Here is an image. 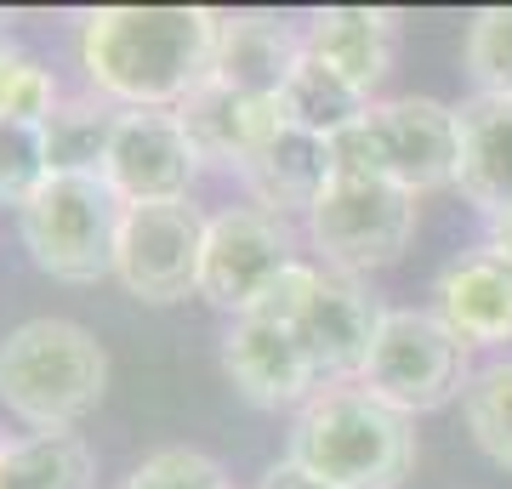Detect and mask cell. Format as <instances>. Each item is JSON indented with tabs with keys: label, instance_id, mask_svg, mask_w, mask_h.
I'll return each instance as SVG.
<instances>
[{
	"label": "cell",
	"instance_id": "cell-1",
	"mask_svg": "<svg viewBox=\"0 0 512 489\" xmlns=\"http://www.w3.org/2000/svg\"><path fill=\"white\" fill-rule=\"evenodd\" d=\"M205 6H97L80 18V63L97 97L120 109H183L217 69Z\"/></svg>",
	"mask_w": 512,
	"mask_h": 489
},
{
	"label": "cell",
	"instance_id": "cell-2",
	"mask_svg": "<svg viewBox=\"0 0 512 489\" xmlns=\"http://www.w3.org/2000/svg\"><path fill=\"white\" fill-rule=\"evenodd\" d=\"M285 455L336 489H399L416 467V433L410 416L387 410L359 381H348V387H319L296 410Z\"/></svg>",
	"mask_w": 512,
	"mask_h": 489
},
{
	"label": "cell",
	"instance_id": "cell-3",
	"mask_svg": "<svg viewBox=\"0 0 512 489\" xmlns=\"http://www.w3.org/2000/svg\"><path fill=\"white\" fill-rule=\"evenodd\" d=\"M109 393V353L74 319H29L0 336V404L35 427L69 433Z\"/></svg>",
	"mask_w": 512,
	"mask_h": 489
},
{
	"label": "cell",
	"instance_id": "cell-4",
	"mask_svg": "<svg viewBox=\"0 0 512 489\" xmlns=\"http://www.w3.org/2000/svg\"><path fill=\"white\" fill-rule=\"evenodd\" d=\"M336 171L348 177H382L404 194H433V188H456L461 165V131L456 109L439 97H376L370 114L336 143Z\"/></svg>",
	"mask_w": 512,
	"mask_h": 489
},
{
	"label": "cell",
	"instance_id": "cell-5",
	"mask_svg": "<svg viewBox=\"0 0 512 489\" xmlns=\"http://www.w3.org/2000/svg\"><path fill=\"white\" fill-rule=\"evenodd\" d=\"M120 222H126V205H120V194L103 177L52 171L23 200L18 234L40 273H52L63 285H97V279L114 273Z\"/></svg>",
	"mask_w": 512,
	"mask_h": 489
},
{
	"label": "cell",
	"instance_id": "cell-6",
	"mask_svg": "<svg viewBox=\"0 0 512 489\" xmlns=\"http://www.w3.org/2000/svg\"><path fill=\"white\" fill-rule=\"evenodd\" d=\"M467 381H473L467 376V342H456V330L439 313L382 308L365 376H359L370 399H382L399 416H427L456 393H467Z\"/></svg>",
	"mask_w": 512,
	"mask_h": 489
},
{
	"label": "cell",
	"instance_id": "cell-7",
	"mask_svg": "<svg viewBox=\"0 0 512 489\" xmlns=\"http://www.w3.org/2000/svg\"><path fill=\"white\" fill-rule=\"evenodd\" d=\"M416 234V194H404L382 177H348L336 171L319 205L308 211V239L336 273H370L399 262Z\"/></svg>",
	"mask_w": 512,
	"mask_h": 489
},
{
	"label": "cell",
	"instance_id": "cell-8",
	"mask_svg": "<svg viewBox=\"0 0 512 489\" xmlns=\"http://www.w3.org/2000/svg\"><path fill=\"white\" fill-rule=\"evenodd\" d=\"M205 222L188 200L171 205H126L120 222V251L114 279L154 308H171L183 296H200V256H205Z\"/></svg>",
	"mask_w": 512,
	"mask_h": 489
},
{
	"label": "cell",
	"instance_id": "cell-9",
	"mask_svg": "<svg viewBox=\"0 0 512 489\" xmlns=\"http://www.w3.org/2000/svg\"><path fill=\"white\" fill-rule=\"evenodd\" d=\"M296 262L285 217L262 205H228L205 222V256H200V296L222 313H245Z\"/></svg>",
	"mask_w": 512,
	"mask_h": 489
},
{
	"label": "cell",
	"instance_id": "cell-10",
	"mask_svg": "<svg viewBox=\"0 0 512 489\" xmlns=\"http://www.w3.org/2000/svg\"><path fill=\"white\" fill-rule=\"evenodd\" d=\"M200 177V148L188 143L183 114L177 109H120L103 182L120 205H171L188 200V188Z\"/></svg>",
	"mask_w": 512,
	"mask_h": 489
},
{
	"label": "cell",
	"instance_id": "cell-11",
	"mask_svg": "<svg viewBox=\"0 0 512 489\" xmlns=\"http://www.w3.org/2000/svg\"><path fill=\"white\" fill-rule=\"evenodd\" d=\"M376 325H382V308L365 296V285H359L353 273H336V268L319 262L313 302H308V313H302V325H296L313 370H319V387H348V381L365 376Z\"/></svg>",
	"mask_w": 512,
	"mask_h": 489
},
{
	"label": "cell",
	"instance_id": "cell-12",
	"mask_svg": "<svg viewBox=\"0 0 512 489\" xmlns=\"http://www.w3.org/2000/svg\"><path fill=\"white\" fill-rule=\"evenodd\" d=\"M222 370L256 410H291L319 393V370L291 325L234 319L222 336Z\"/></svg>",
	"mask_w": 512,
	"mask_h": 489
},
{
	"label": "cell",
	"instance_id": "cell-13",
	"mask_svg": "<svg viewBox=\"0 0 512 489\" xmlns=\"http://www.w3.org/2000/svg\"><path fill=\"white\" fill-rule=\"evenodd\" d=\"M302 52L319 57L325 69H336L342 80L376 91L393 74V57H399V18L382 12V6H325L313 12L308 29H302Z\"/></svg>",
	"mask_w": 512,
	"mask_h": 489
},
{
	"label": "cell",
	"instance_id": "cell-14",
	"mask_svg": "<svg viewBox=\"0 0 512 489\" xmlns=\"http://www.w3.org/2000/svg\"><path fill=\"white\" fill-rule=\"evenodd\" d=\"M296 63H302V35L285 18H268V12H222L211 80L245 91V97H262V103H279V91H285Z\"/></svg>",
	"mask_w": 512,
	"mask_h": 489
},
{
	"label": "cell",
	"instance_id": "cell-15",
	"mask_svg": "<svg viewBox=\"0 0 512 489\" xmlns=\"http://www.w3.org/2000/svg\"><path fill=\"white\" fill-rule=\"evenodd\" d=\"M330 177H336L330 143L285 126V120H279L274 137L256 148L251 160L239 165V182L251 188V200L262 205V211H274V217H291V211L308 217L313 205H319V194L330 188Z\"/></svg>",
	"mask_w": 512,
	"mask_h": 489
},
{
	"label": "cell",
	"instance_id": "cell-16",
	"mask_svg": "<svg viewBox=\"0 0 512 489\" xmlns=\"http://www.w3.org/2000/svg\"><path fill=\"white\" fill-rule=\"evenodd\" d=\"M456 131H461L456 188L467 194V205H478L484 217L512 211V97L473 91L456 109Z\"/></svg>",
	"mask_w": 512,
	"mask_h": 489
},
{
	"label": "cell",
	"instance_id": "cell-17",
	"mask_svg": "<svg viewBox=\"0 0 512 489\" xmlns=\"http://www.w3.org/2000/svg\"><path fill=\"white\" fill-rule=\"evenodd\" d=\"M439 319L467 347L512 342V268H501L484 245L456 256L439 273Z\"/></svg>",
	"mask_w": 512,
	"mask_h": 489
},
{
	"label": "cell",
	"instance_id": "cell-18",
	"mask_svg": "<svg viewBox=\"0 0 512 489\" xmlns=\"http://www.w3.org/2000/svg\"><path fill=\"white\" fill-rule=\"evenodd\" d=\"M177 114H183V131L188 143L200 148V160H217L228 171H239L279 126V103L245 97V91L222 86V80H205Z\"/></svg>",
	"mask_w": 512,
	"mask_h": 489
},
{
	"label": "cell",
	"instance_id": "cell-19",
	"mask_svg": "<svg viewBox=\"0 0 512 489\" xmlns=\"http://www.w3.org/2000/svg\"><path fill=\"white\" fill-rule=\"evenodd\" d=\"M370 103H376V97H365L353 80H342V74L325 69L319 57L302 52V63L291 69V80H285V91H279V120L296 126V131H308V137L336 143L342 131H353L359 120H365Z\"/></svg>",
	"mask_w": 512,
	"mask_h": 489
},
{
	"label": "cell",
	"instance_id": "cell-20",
	"mask_svg": "<svg viewBox=\"0 0 512 489\" xmlns=\"http://www.w3.org/2000/svg\"><path fill=\"white\" fill-rule=\"evenodd\" d=\"M114 126H120V103L97 97V91L63 97L57 114L40 126V137H46V165L52 171H69V177H103Z\"/></svg>",
	"mask_w": 512,
	"mask_h": 489
},
{
	"label": "cell",
	"instance_id": "cell-21",
	"mask_svg": "<svg viewBox=\"0 0 512 489\" xmlns=\"http://www.w3.org/2000/svg\"><path fill=\"white\" fill-rule=\"evenodd\" d=\"M0 489H92V450L74 433H29L0 444Z\"/></svg>",
	"mask_w": 512,
	"mask_h": 489
},
{
	"label": "cell",
	"instance_id": "cell-22",
	"mask_svg": "<svg viewBox=\"0 0 512 489\" xmlns=\"http://www.w3.org/2000/svg\"><path fill=\"white\" fill-rule=\"evenodd\" d=\"M63 103L57 74L29 46L0 40V126H46Z\"/></svg>",
	"mask_w": 512,
	"mask_h": 489
},
{
	"label": "cell",
	"instance_id": "cell-23",
	"mask_svg": "<svg viewBox=\"0 0 512 489\" xmlns=\"http://www.w3.org/2000/svg\"><path fill=\"white\" fill-rule=\"evenodd\" d=\"M461 410H467V433L495 467L512 472V359L484 364L467 393H461Z\"/></svg>",
	"mask_w": 512,
	"mask_h": 489
},
{
	"label": "cell",
	"instance_id": "cell-24",
	"mask_svg": "<svg viewBox=\"0 0 512 489\" xmlns=\"http://www.w3.org/2000/svg\"><path fill=\"white\" fill-rule=\"evenodd\" d=\"M467 74H473L478 91H495V97H512V6H484L467 23Z\"/></svg>",
	"mask_w": 512,
	"mask_h": 489
},
{
	"label": "cell",
	"instance_id": "cell-25",
	"mask_svg": "<svg viewBox=\"0 0 512 489\" xmlns=\"http://www.w3.org/2000/svg\"><path fill=\"white\" fill-rule=\"evenodd\" d=\"M120 489H234L222 461H211L205 450H188V444H171V450L143 455L131 478Z\"/></svg>",
	"mask_w": 512,
	"mask_h": 489
},
{
	"label": "cell",
	"instance_id": "cell-26",
	"mask_svg": "<svg viewBox=\"0 0 512 489\" xmlns=\"http://www.w3.org/2000/svg\"><path fill=\"white\" fill-rule=\"evenodd\" d=\"M52 177L40 126H0V205H18Z\"/></svg>",
	"mask_w": 512,
	"mask_h": 489
},
{
	"label": "cell",
	"instance_id": "cell-27",
	"mask_svg": "<svg viewBox=\"0 0 512 489\" xmlns=\"http://www.w3.org/2000/svg\"><path fill=\"white\" fill-rule=\"evenodd\" d=\"M313 285H319V268H313V262H291L239 319H262V325H291L296 330L302 313H308V302H313Z\"/></svg>",
	"mask_w": 512,
	"mask_h": 489
},
{
	"label": "cell",
	"instance_id": "cell-28",
	"mask_svg": "<svg viewBox=\"0 0 512 489\" xmlns=\"http://www.w3.org/2000/svg\"><path fill=\"white\" fill-rule=\"evenodd\" d=\"M262 489H336V484H325V478H313L308 467H296L291 455H285V461H274V467L262 472Z\"/></svg>",
	"mask_w": 512,
	"mask_h": 489
},
{
	"label": "cell",
	"instance_id": "cell-29",
	"mask_svg": "<svg viewBox=\"0 0 512 489\" xmlns=\"http://www.w3.org/2000/svg\"><path fill=\"white\" fill-rule=\"evenodd\" d=\"M484 251H490L501 268H512V211H501V217H484Z\"/></svg>",
	"mask_w": 512,
	"mask_h": 489
}]
</instances>
